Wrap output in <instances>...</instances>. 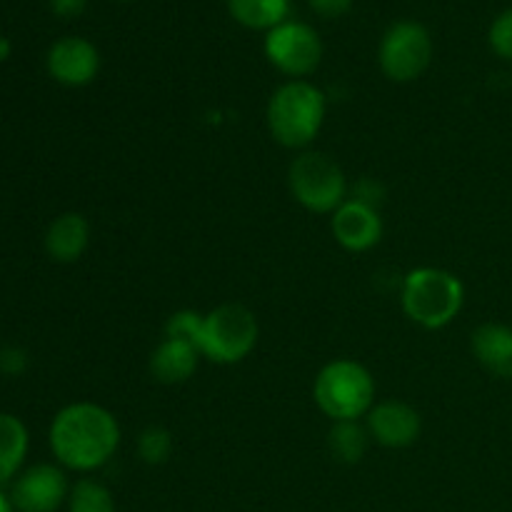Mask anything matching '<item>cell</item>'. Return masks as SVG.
I'll return each mask as SVG.
<instances>
[{"label":"cell","instance_id":"24","mask_svg":"<svg viewBox=\"0 0 512 512\" xmlns=\"http://www.w3.org/2000/svg\"><path fill=\"white\" fill-rule=\"evenodd\" d=\"M25 368H28V353L20 348H5L0 353V370L5 375H23Z\"/></svg>","mask_w":512,"mask_h":512},{"label":"cell","instance_id":"16","mask_svg":"<svg viewBox=\"0 0 512 512\" xmlns=\"http://www.w3.org/2000/svg\"><path fill=\"white\" fill-rule=\"evenodd\" d=\"M30 448V435L18 415L0 413V488L20 475L25 455Z\"/></svg>","mask_w":512,"mask_h":512},{"label":"cell","instance_id":"8","mask_svg":"<svg viewBox=\"0 0 512 512\" xmlns=\"http://www.w3.org/2000/svg\"><path fill=\"white\" fill-rule=\"evenodd\" d=\"M265 58L283 75L303 80L318 70L323 60V40L313 25L303 20H285L265 33Z\"/></svg>","mask_w":512,"mask_h":512},{"label":"cell","instance_id":"15","mask_svg":"<svg viewBox=\"0 0 512 512\" xmlns=\"http://www.w3.org/2000/svg\"><path fill=\"white\" fill-rule=\"evenodd\" d=\"M200 350L185 340L165 338L150 355V375L163 385H180L198 370Z\"/></svg>","mask_w":512,"mask_h":512},{"label":"cell","instance_id":"12","mask_svg":"<svg viewBox=\"0 0 512 512\" xmlns=\"http://www.w3.org/2000/svg\"><path fill=\"white\" fill-rule=\"evenodd\" d=\"M335 240L350 253H365L383 238V218L370 205L348 198L330 218Z\"/></svg>","mask_w":512,"mask_h":512},{"label":"cell","instance_id":"25","mask_svg":"<svg viewBox=\"0 0 512 512\" xmlns=\"http://www.w3.org/2000/svg\"><path fill=\"white\" fill-rule=\"evenodd\" d=\"M308 5L313 8V13H318L320 18H343L345 13H350L353 8V0H308Z\"/></svg>","mask_w":512,"mask_h":512},{"label":"cell","instance_id":"26","mask_svg":"<svg viewBox=\"0 0 512 512\" xmlns=\"http://www.w3.org/2000/svg\"><path fill=\"white\" fill-rule=\"evenodd\" d=\"M48 5L53 10V15L70 20L83 15V10L88 8V0H48Z\"/></svg>","mask_w":512,"mask_h":512},{"label":"cell","instance_id":"2","mask_svg":"<svg viewBox=\"0 0 512 512\" xmlns=\"http://www.w3.org/2000/svg\"><path fill=\"white\" fill-rule=\"evenodd\" d=\"M325 95L308 80H288L268 103L270 135L285 148H305L318 138L325 123Z\"/></svg>","mask_w":512,"mask_h":512},{"label":"cell","instance_id":"19","mask_svg":"<svg viewBox=\"0 0 512 512\" xmlns=\"http://www.w3.org/2000/svg\"><path fill=\"white\" fill-rule=\"evenodd\" d=\"M68 512H118L115 498L103 483L83 478L70 488Z\"/></svg>","mask_w":512,"mask_h":512},{"label":"cell","instance_id":"21","mask_svg":"<svg viewBox=\"0 0 512 512\" xmlns=\"http://www.w3.org/2000/svg\"><path fill=\"white\" fill-rule=\"evenodd\" d=\"M203 318L205 315L195 313V310H178L165 323V338L185 340V343L195 345L200 350V335H203Z\"/></svg>","mask_w":512,"mask_h":512},{"label":"cell","instance_id":"27","mask_svg":"<svg viewBox=\"0 0 512 512\" xmlns=\"http://www.w3.org/2000/svg\"><path fill=\"white\" fill-rule=\"evenodd\" d=\"M0 512H18L15 510L13 500H10V495H5L3 490H0Z\"/></svg>","mask_w":512,"mask_h":512},{"label":"cell","instance_id":"17","mask_svg":"<svg viewBox=\"0 0 512 512\" xmlns=\"http://www.w3.org/2000/svg\"><path fill=\"white\" fill-rule=\"evenodd\" d=\"M230 18L248 30H273L288 20L290 0H228Z\"/></svg>","mask_w":512,"mask_h":512},{"label":"cell","instance_id":"23","mask_svg":"<svg viewBox=\"0 0 512 512\" xmlns=\"http://www.w3.org/2000/svg\"><path fill=\"white\" fill-rule=\"evenodd\" d=\"M353 200H358V203H365V205H370V208L378 210V205L385 200V188L378 183V180L363 178L355 183Z\"/></svg>","mask_w":512,"mask_h":512},{"label":"cell","instance_id":"1","mask_svg":"<svg viewBox=\"0 0 512 512\" xmlns=\"http://www.w3.org/2000/svg\"><path fill=\"white\" fill-rule=\"evenodd\" d=\"M50 450L68 470L90 473L108 463L120 445V425L95 403L65 405L50 423Z\"/></svg>","mask_w":512,"mask_h":512},{"label":"cell","instance_id":"22","mask_svg":"<svg viewBox=\"0 0 512 512\" xmlns=\"http://www.w3.org/2000/svg\"><path fill=\"white\" fill-rule=\"evenodd\" d=\"M488 43L498 58L512 60V8L503 10V13L490 23Z\"/></svg>","mask_w":512,"mask_h":512},{"label":"cell","instance_id":"4","mask_svg":"<svg viewBox=\"0 0 512 512\" xmlns=\"http://www.w3.org/2000/svg\"><path fill=\"white\" fill-rule=\"evenodd\" d=\"M313 398L333 423L365 418L375 405V380L358 360H333L315 378Z\"/></svg>","mask_w":512,"mask_h":512},{"label":"cell","instance_id":"10","mask_svg":"<svg viewBox=\"0 0 512 512\" xmlns=\"http://www.w3.org/2000/svg\"><path fill=\"white\" fill-rule=\"evenodd\" d=\"M45 68L55 83L68 85V88H83L98 78L100 53L88 38L65 35L50 45L48 55H45Z\"/></svg>","mask_w":512,"mask_h":512},{"label":"cell","instance_id":"3","mask_svg":"<svg viewBox=\"0 0 512 512\" xmlns=\"http://www.w3.org/2000/svg\"><path fill=\"white\" fill-rule=\"evenodd\" d=\"M465 303V285L443 268H418L405 275L403 310L420 328L438 330L453 323Z\"/></svg>","mask_w":512,"mask_h":512},{"label":"cell","instance_id":"5","mask_svg":"<svg viewBox=\"0 0 512 512\" xmlns=\"http://www.w3.org/2000/svg\"><path fill=\"white\" fill-rule=\"evenodd\" d=\"M258 335L260 325L253 310L238 303H225L203 318L200 355L218 365L240 363L253 353Z\"/></svg>","mask_w":512,"mask_h":512},{"label":"cell","instance_id":"14","mask_svg":"<svg viewBox=\"0 0 512 512\" xmlns=\"http://www.w3.org/2000/svg\"><path fill=\"white\" fill-rule=\"evenodd\" d=\"M90 243V225L85 215L63 213L50 223L45 233V253L55 263H75L83 258Z\"/></svg>","mask_w":512,"mask_h":512},{"label":"cell","instance_id":"13","mask_svg":"<svg viewBox=\"0 0 512 512\" xmlns=\"http://www.w3.org/2000/svg\"><path fill=\"white\" fill-rule=\"evenodd\" d=\"M475 360L488 370L490 375L503 380H512V328L503 323L480 325L470 340Z\"/></svg>","mask_w":512,"mask_h":512},{"label":"cell","instance_id":"9","mask_svg":"<svg viewBox=\"0 0 512 512\" xmlns=\"http://www.w3.org/2000/svg\"><path fill=\"white\" fill-rule=\"evenodd\" d=\"M70 485L58 465L38 463L23 470L10 485V500L18 512H58L68 503Z\"/></svg>","mask_w":512,"mask_h":512},{"label":"cell","instance_id":"18","mask_svg":"<svg viewBox=\"0 0 512 512\" xmlns=\"http://www.w3.org/2000/svg\"><path fill=\"white\" fill-rule=\"evenodd\" d=\"M370 433L365 425H360L358 420H340L333 423L328 435V448L333 453L335 460L345 465H355L365 458V450H368Z\"/></svg>","mask_w":512,"mask_h":512},{"label":"cell","instance_id":"28","mask_svg":"<svg viewBox=\"0 0 512 512\" xmlns=\"http://www.w3.org/2000/svg\"><path fill=\"white\" fill-rule=\"evenodd\" d=\"M10 40L8 38H0V60H5L10 55Z\"/></svg>","mask_w":512,"mask_h":512},{"label":"cell","instance_id":"11","mask_svg":"<svg viewBox=\"0 0 512 512\" xmlns=\"http://www.w3.org/2000/svg\"><path fill=\"white\" fill-rule=\"evenodd\" d=\"M365 418H368L365 428L370 438L378 440L383 448H408L420 438V430H423L420 413L403 400L375 403Z\"/></svg>","mask_w":512,"mask_h":512},{"label":"cell","instance_id":"20","mask_svg":"<svg viewBox=\"0 0 512 512\" xmlns=\"http://www.w3.org/2000/svg\"><path fill=\"white\" fill-rule=\"evenodd\" d=\"M138 455L148 465H163L173 455V435L160 425H150L138 438Z\"/></svg>","mask_w":512,"mask_h":512},{"label":"cell","instance_id":"6","mask_svg":"<svg viewBox=\"0 0 512 512\" xmlns=\"http://www.w3.org/2000/svg\"><path fill=\"white\" fill-rule=\"evenodd\" d=\"M288 185L293 198L310 213L333 215L348 200V180L343 168L325 153H300L290 163Z\"/></svg>","mask_w":512,"mask_h":512},{"label":"cell","instance_id":"7","mask_svg":"<svg viewBox=\"0 0 512 512\" xmlns=\"http://www.w3.org/2000/svg\"><path fill=\"white\" fill-rule=\"evenodd\" d=\"M433 60V38L418 20H398L385 30L378 63L393 83H410L428 70Z\"/></svg>","mask_w":512,"mask_h":512}]
</instances>
